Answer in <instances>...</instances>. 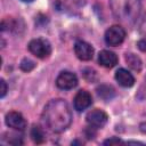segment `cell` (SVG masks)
<instances>
[{
	"instance_id": "6da1fadb",
	"label": "cell",
	"mask_w": 146,
	"mask_h": 146,
	"mask_svg": "<svg viewBox=\"0 0 146 146\" xmlns=\"http://www.w3.org/2000/svg\"><path fill=\"white\" fill-rule=\"evenodd\" d=\"M43 124L52 132L65 131L72 122V113L68 104L63 99H52L43 108Z\"/></svg>"
},
{
	"instance_id": "7a4b0ae2",
	"label": "cell",
	"mask_w": 146,
	"mask_h": 146,
	"mask_svg": "<svg viewBox=\"0 0 146 146\" xmlns=\"http://www.w3.org/2000/svg\"><path fill=\"white\" fill-rule=\"evenodd\" d=\"M113 15L125 24H132L139 16L141 5L139 0H110Z\"/></svg>"
},
{
	"instance_id": "3957f363",
	"label": "cell",
	"mask_w": 146,
	"mask_h": 146,
	"mask_svg": "<svg viewBox=\"0 0 146 146\" xmlns=\"http://www.w3.org/2000/svg\"><path fill=\"white\" fill-rule=\"evenodd\" d=\"M29 50L38 58H47L51 54V46L44 39H33L29 43Z\"/></svg>"
},
{
	"instance_id": "277c9868",
	"label": "cell",
	"mask_w": 146,
	"mask_h": 146,
	"mask_svg": "<svg viewBox=\"0 0 146 146\" xmlns=\"http://www.w3.org/2000/svg\"><path fill=\"white\" fill-rule=\"evenodd\" d=\"M105 42L108 46H119L125 39V31L120 25H113L105 32Z\"/></svg>"
},
{
	"instance_id": "5b68a950",
	"label": "cell",
	"mask_w": 146,
	"mask_h": 146,
	"mask_svg": "<svg viewBox=\"0 0 146 146\" xmlns=\"http://www.w3.org/2000/svg\"><path fill=\"white\" fill-rule=\"evenodd\" d=\"M76 84H78L76 75L74 73H72V72H68V71L60 72L59 75L56 79V86L59 89H63V90L73 89Z\"/></svg>"
},
{
	"instance_id": "8992f818",
	"label": "cell",
	"mask_w": 146,
	"mask_h": 146,
	"mask_svg": "<svg viewBox=\"0 0 146 146\" xmlns=\"http://www.w3.org/2000/svg\"><path fill=\"white\" fill-rule=\"evenodd\" d=\"M86 119H87V122H88L89 125H91V127L97 129V128H102V127H104L106 124L108 116L104 111L96 108V110L90 111L87 114Z\"/></svg>"
},
{
	"instance_id": "52a82bcc",
	"label": "cell",
	"mask_w": 146,
	"mask_h": 146,
	"mask_svg": "<svg viewBox=\"0 0 146 146\" xmlns=\"http://www.w3.org/2000/svg\"><path fill=\"white\" fill-rule=\"evenodd\" d=\"M6 124L15 130H24L26 128V121L24 116L18 112H9L6 114Z\"/></svg>"
},
{
	"instance_id": "ba28073f",
	"label": "cell",
	"mask_w": 146,
	"mask_h": 146,
	"mask_svg": "<svg viewBox=\"0 0 146 146\" xmlns=\"http://www.w3.org/2000/svg\"><path fill=\"white\" fill-rule=\"evenodd\" d=\"M74 51L79 59L90 60L94 56V48L86 41H76L74 44Z\"/></svg>"
},
{
	"instance_id": "9c48e42d",
	"label": "cell",
	"mask_w": 146,
	"mask_h": 146,
	"mask_svg": "<svg viewBox=\"0 0 146 146\" xmlns=\"http://www.w3.org/2000/svg\"><path fill=\"white\" fill-rule=\"evenodd\" d=\"M91 104H92V98L87 90H80L76 92L74 97V108L78 112L87 110Z\"/></svg>"
},
{
	"instance_id": "30bf717a",
	"label": "cell",
	"mask_w": 146,
	"mask_h": 146,
	"mask_svg": "<svg viewBox=\"0 0 146 146\" xmlns=\"http://www.w3.org/2000/svg\"><path fill=\"white\" fill-rule=\"evenodd\" d=\"M117 56L113 52V51H110V50H103L99 52V56H98V62L102 66L104 67H107V68H111V67H114L116 64H117Z\"/></svg>"
},
{
	"instance_id": "8fae6325",
	"label": "cell",
	"mask_w": 146,
	"mask_h": 146,
	"mask_svg": "<svg viewBox=\"0 0 146 146\" xmlns=\"http://www.w3.org/2000/svg\"><path fill=\"white\" fill-rule=\"evenodd\" d=\"M115 80L117 81V83L120 86H122L124 88L132 87L133 83H135V78L125 68H119L116 71V73H115Z\"/></svg>"
},
{
	"instance_id": "7c38bea8",
	"label": "cell",
	"mask_w": 146,
	"mask_h": 146,
	"mask_svg": "<svg viewBox=\"0 0 146 146\" xmlns=\"http://www.w3.org/2000/svg\"><path fill=\"white\" fill-rule=\"evenodd\" d=\"M125 62L127 64L129 65L130 68H132L133 71H137L139 72L141 70V66H143V63L140 60V58L135 55V54H127L125 55Z\"/></svg>"
},
{
	"instance_id": "4fadbf2b",
	"label": "cell",
	"mask_w": 146,
	"mask_h": 146,
	"mask_svg": "<svg viewBox=\"0 0 146 146\" xmlns=\"http://www.w3.org/2000/svg\"><path fill=\"white\" fill-rule=\"evenodd\" d=\"M97 94L99 97H102L103 99L105 100H108L111 99L113 96H114V89L111 87V86H107V84H102L97 88Z\"/></svg>"
},
{
	"instance_id": "5bb4252c",
	"label": "cell",
	"mask_w": 146,
	"mask_h": 146,
	"mask_svg": "<svg viewBox=\"0 0 146 146\" xmlns=\"http://www.w3.org/2000/svg\"><path fill=\"white\" fill-rule=\"evenodd\" d=\"M31 137L35 144H41L44 140V133L39 125H33L31 129Z\"/></svg>"
},
{
	"instance_id": "9a60e30c",
	"label": "cell",
	"mask_w": 146,
	"mask_h": 146,
	"mask_svg": "<svg viewBox=\"0 0 146 146\" xmlns=\"http://www.w3.org/2000/svg\"><path fill=\"white\" fill-rule=\"evenodd\" d=\"M35 67V63L29 58H24L22 62H21V68L25 72H30L31 70H33Z\"/></svg>"
},
{
	"instance_id": "2e32d148",
	"label": "cell",
	"mask_w": 146,
	"mask_h": 146,
	"mask_svg": "<svg viewBox=\"0 0 146 146\" xmlns=\"http://www.w3.org/2000/svg\"><path fill=\"white\" fill-rule=\"evenodd\" d=\"M137 98H138V99H144V98H146V76H145V79H144L141 86L139 87V90H138V92H137Z\"/></svg>"
},
{
	"instance_id": "e0dca14e",
	"label": "cell",
	"mask_w": 146,
	"mask_h": 146,
	"mask_svg": "<svg viewBox=\"0 0 146 146\" xmlns=\"http://www.w3.org/2000/svg\"><path fill=\"white\" fill-rule=\"evenodd\" d=\"M117 144H123V141L116 137H112L111 139H107L104 141V145H117Z\"/></svg>"
},
{
	"instance_id": "ac0fdd59",
	"label": "cell",
	"mask_w": 146,
	"mask_h": 146,
	"mask_svg": "<svg viewBox=\"0 0 146 146\" xmlns=\"http://www.w3.org/2000/svg\"><path fill=\"white\" fill-rule=\"evenodd\" d=\"M0 86H1L0 97H1V98H3V97H5V95H6V92H7V83L5 82V80H3V79H1V80H0Z\"/></svg>"
},
{
	"instance_id": "d6986e66",
	"label": "cell",
	"mask_w": 146,
	"mask_h": 146,
	"mask_svg": "<svg viewBox=\"0 0 146 146\" xmlns=\"http://www.w3.org/2000/svg\"><path fill=\"white\" fill-rule=\"evenodd\" d=\"M139 29H140V33L144 34V35H146V14L144 15V17H143V19L140 22Z\"/></svg>"
},
{
	"instance_id": "ffe728a7",
	"label": "cell",
	"mask_w": 146,
	"mask_h": 146,
	"mask_svg": "<svg viewBox=\"0 0 146 146\" xmlns=\"http://www.w3.org/2000/svg\"><path fill=\"white\" fill-rule=\"evenodd\" d=\"M137 46H138L139 50H141V51L146 52V38H143V39H140V40L138 41Z\"/></svg>"
},
{
	"instance_id": "44dd1931",
	"label": "cell",
	"mask_w": 146,
	"mask_h": 146,
	"mask_svg": "<svg viewBox=\"0 0 146 146\" xmlns=\"http://www.w3.org/2000/svg\"><path fill=\"white\" fill-rule=\"evenodd\" d=\"M22 1H24V2H31V1H33V0H22Z\"/></svg>"
}]
</instances>
